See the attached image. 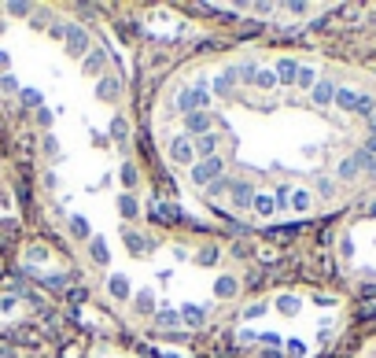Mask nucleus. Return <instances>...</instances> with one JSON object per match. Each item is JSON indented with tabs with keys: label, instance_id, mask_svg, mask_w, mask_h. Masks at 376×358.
<instances>
[{
	"label": "nucleus",
	"instance_id": "1",
	"mask_svg": "<svg viewBox=\"0 0 376 358\" xmlns=\"http://www.w3.org/2000/svg\"><path fill=\"white\" fill-rule=\"evenodd\" d=\"M148 133L196 203L247 229L376 192V70L284 45L199 52L159 82Z\"/></svg>",
	"mask_w": 376,
	"mask_h": 358
},
{
	"label": "nucleus",
	"instance_id": "2",
	"mask_svg": "<svg viewBox=\"0 0 376 358\" xmlns=\"http://www.w3.org/2000/svg\"><path fill=\"white\" fill-rule=\"evenodd\" d=\"M240 266L232 252L203 233L144 229L118 236L100 263V292L144 332H199L229 318L240 303Z\"/></svg>",
	"mask_w": 376,
	"mask_h": 358
},
{
	"label": "nucleus",
	"instance_id": "3",
	"mask_svg": "<svg viewBox=\"0 0 376 358\" xmlns=\"http://www.w3.org/2000/svg\"><path fill=\"white\" fill-rule=\"evenodd\" d=\"M229 340L251 358H321L350 325V299L321 285H277L240 299Z\"/></svg>",
	"mask_w": 376,
	"mask_h": 358
},
{
	"label": "nucleus",
	"instance_id": "4",
	"mask_svg": "<svg viewBox=\"0 0 376 358\" xmlns=\"http://www.w3.org/2000/svg\"><path fill=\"white\" fill-rule=\"evenodd\" d=\"M328 247L332 266L350 288L376 292V192L339 214Z\"/></svg>",
	"mask_w": 376,
	"mask_h": 358
},
{
	"label": "nucleus",
	"instance_id": "5",
	"mask_svg": "<svg viewBox=\"0 0 376 358\" xmlns=\"http://www.w3.org/2000/svg\"><path fill=\"white\" fill-rule=\"evenodd\" d=\"M199 12H221V15H251L255 23L270 26H303L328 15L332 4H207Z\"/></svg>",
	"mask_w": 376,
	"mask_h": 358
},
{
	"label": "nucleus",
	"instance_id": "6",
	"mask_svg": "<svg viewBox=\"0 0 376 358\" xmlns=\"http://www.w3.org/2000/svg\"><path fill=\"white\" fill-rule=\"evenodd\" d=\"M41 307V296L34 288H0V329H23L26 321H34L37 318V310Z\"/></svg>",
	"mask_w": 376,
	"mask_h": 358
},
{
	"label": "nucleus",
	"instance_id": "7",
	"mask_svg": "<svg viewBox=\"0 0 376 358\" xmlns=\"http://www.w3.org/2000/svg\"><path fill=\"white\" fill-rule=\"evenodd\" d=\"M85 358H141V355L122 347V343H115V340H96V343H89Z\"/></svg>",
	"mask_w": 376,
	"mask_h": 358
},
{
	"label": "nucleus",
	"instance_id": "8",
	"mask_svg": "<svg viewBox=\"0 0 376 358\" xmlns=\"http://www.w3.org/2000/svg\"><path fill=\"white\" fill-rule=\"evenodd\" d=\"M354 358H376V332L369 336V340H365L358 351H354Z\"/></svg>",
	"mask_w": 376,
	"mask_h": 358
}]
</instances>
